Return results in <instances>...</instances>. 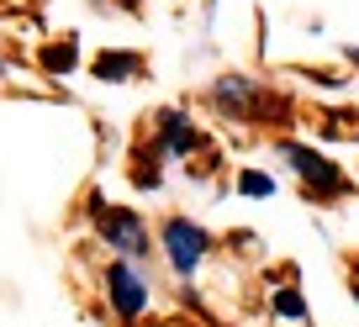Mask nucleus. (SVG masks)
I'll return each mask as SVG.
<instances>
[{
	"label": "nucleus",
	"instance_id": "obj_1",
	"mask_svg": "<svg viewBox=\"0 0 359 327\" xmlns=\"http://www.w3.org/2000/svg\"><path fill=\"white\" fill-rule=\"evenodd\" d=\"M285 158H291L296 180L306 185L312 195H338L344 190V169H338L333 158H323L317 148H302V143H285Z\"/></svg>",
	"mask_w": 359,
	"mask_h": 327
},
{
	"label": "nucleus",
	"instance_id": "obj_2",
	"mask_svg": "<svg viewBox=\"0 0 359 327\" xmlns=\"http://www.w3.org/2000/svg\"><path fill=\"white\" fill-rule=\"evenodd\" d=\"M164 249H169V264H175L180 274H191L196 264L206 259V249H212V237L201 232L196 222H185V216H175V222L164 227Z\"/></svg>",
	"mask_w": 359,
	"mask_h": 327
},
{
	"label": "nucleus",
	"instance_id": "obj_3",
	"mask_svg": "<svg viewBox=\"0 0 359 327\" xmlns=\"http://www.w3.org/2000/svg\"><path fill=\"white\" fill-rule=\"evenodd\" d=\"M106 280H111V306H116V316H127V322H133V316L148 306L143 274H137L133 264H111V274H106Z\"/></svg>",
	"mask_w": 359,
	"mask_h": 327
},
{
	"label": "nucleus",
	"instance_id": "obj_4",
	"mask_svg": "<svg viewBox=\"0 0 359 327\" xmlns=\"http://www.w3.org/2000/svg\"><path fill=\"white\" fill-rule=\"evenodd\" d=\"M101 237L111 243L116 253H143L148 249V237H143V222H137L133 211H101Z\"/></svg>",
	"mask_w": 359,
	"mask_h": 327
},
{
	"label": "nucleus",
	"instance_id": "obj_5",
	"mask_svg": "<svg viewBox=\"0 0 359 327\" xmlns=\"http://www.w3.org/2000/svg\"><path fill=\"white\" fill-rule=\"evenodd\" d=\"M238 190H243V195H275V180L259 174V169H243V174H238Z\"/></svg>",
	"mask_w": 359,
	"mask_h": 327
},
{
	"label": "nucleus",
	"instance_id": "obj_6",
	"mask_svg": "<svg viewBox=\"0 0 359 327\" xmlns=\"http://www.w3.org/2000/svg\"><path fill=\"white\" fill-rule=\"evenodd\" d=\"M275 312H280V316H306V301L296 291H280V295H275Z\"/></svg>",
	"mask_w": 359,
	"mask_h": 327
},
{
	"label": "nucleus",
	"instance_id": "obj_7",
	"mask_svg": "<svg viewBox=\"0 0 359 327\" xmlns=\"http://www.w3.org/2000/svg\"><path fill=\"white\" fill-rule=\"evenodd\" d=\"M354 301H359V270H354Z\"/></svg>",
	"mask_w": 359,
	"mask_h": 327
}]
</instances>
